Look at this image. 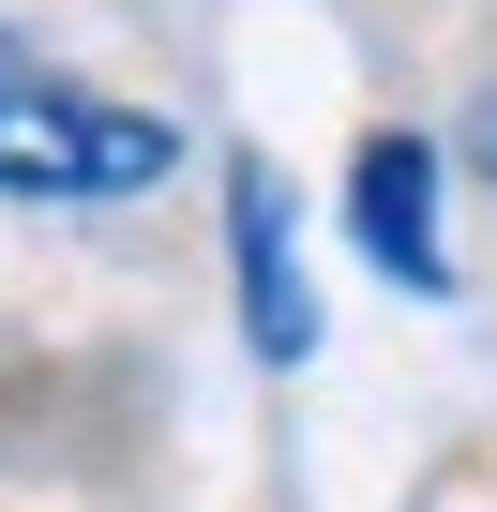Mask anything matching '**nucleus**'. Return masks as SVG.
<instances>
[{"label":"nucleus","instance_id":"1","mask_svg":"<svg viewBox=\"0 0 497 512\" xmlns=\"http://www.w3.org/2000/svg\"><path fill=\"white\" fill-rule=\"evenodd\" d=\"M166 166H181V136L151 106H106V91H76L61 61H31L16 31H0V196L106 211V196H151Z\"/></svg>","mask_w":497,"mask_h":512},{"label":"nucleus","instance_id":"2","mask_svg":"<svg viewBox=\"0 0 497 512\" xmlns=\"http://www.w3.org/2000/svg\"><path fill=\"white\" fill-rule=\"evenodd\" d=\"M347 226H362V256H377L407 302H452V241H437V151H422V136H362V166H347Z\"/></svg>","mask_w":497,"mask_h":512},{"label":"nucleus","instance_id":"3","mask_svg":"<svg viewBox=\"0 0 497 512\" xmlns=\"http://www.w3.org/2000/svg\"><path fill=\"white\" fill-rule=\"evenodd\" d=\"M226 256H241V332H257V362H302L317 347V287H302V256H287V181L257 151L226 166Z\"/></svg>","mask_w":497,"mask_h":512},{"label":"nucleus","instance_id":"4","mask_svg":"<svg viewBox=\"0 0 497 512\" xmlns=\"http://www.w3.org/2000/svg\"><path fill=\"white\" fill-rule=\"evenodd\" d=\"M482 166H497V106H482Z\"/></svg>","mask_w":497,"mask_h":512}]
</instances>
